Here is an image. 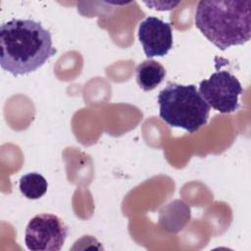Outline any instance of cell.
<instances>
[{
  "mask_svg": "<svg viewBox=\"0 0 251 251\" xmlns=\"http://www.w3.org/2000/svg\"><path fill=\"white\" fill-rule=\"evenodd\" d=\"M0 66L14 76L41 68L57 50L52 36L39 22L12 19L0 26Z\"/></svg>",
  "mask_w": 251,
  "mask_h": 251,
  "instance_id": "cell-1",
  "label": "cell"
},
{
  "mask_svg": "<svg viewBox=\"0 0 251 251\" xmlns=\"http://www.w3.org/2000/svg\"><path fill=\"white\" fill-rule=\"evenodd\" d=\"M194 22L201 33L220 50L242 45L251 36V1H199Z\"/></svg>",
  "mask_w": 251,
  "mask_h": 251,
  "instance_id": "cell-2",
  "label": "cell"
},
{
  "mask_svg": "<svg viewBox=\"0 0 251 251\" xmlns=\"http://www.w3.org/2000/svg\"><path fill=\"white\" fill-rule=\"evenodd\" d=\"M157 101L161 119L173 127L193 133L208 122L210 106L194 84L168 82L159 92Z\"/></svg>",
  "mask_w": 251,
  "mask_h": 251,
  "instance_id": "cell-3",
  "label": "cell"
},
{
  "mask_svg": "<svg viewBox=\"0 0 251 251\" xmlns=\"http://www.w3.org/2000/svg\"><path fill=\"white\" fill-rule=\"evenodd\" d=\"M198 92L213 109L228 114L239 109V95L243 88L235 75L228 71L217 70L199 83Z\"/></svg>",
  "mask_w": 251,
  "mask_h": 251,
  "instance_id": "cell-4",
  "label": "cell"
},
{
  "mask_svg": "<svg viewBox=\"0 0 251 251\" xmlns=\"http://www.w3.org/2000/svg\"><path fill=\"white\" fill-rule=\"evenodd\" d=\"M69 232L68 226L58 216L49 213L34 216L25 231V243L32 251H59Z\"/></svg>",
  "mask_w": 251,
  "mask_h": 251,
  "instance_id": "cell-5",
  "label": "cell"
},
{
  "mask_svg": "<svg viewBox=\"0 0 251 251\" xmlns=\"http://www.w3.org/2000/svg\"><path fill=\"white\" fill-rule=\"evenodd\" d=\"M138 39L147 58L163 57L173 48L171 24L149 16L139 24Z\"/></svg>",
  "mask_w": 251,
  "mask_h": 251,
  "instance_id": "cell-6",
  "label": "cell"
},
{
  "mask_svg": "<svg viewBox=\"0 0 251 251\" xmlns=\"http://www.w3.org/2000/svg\"><path fill=\"white\" fill-rule=\"evenodd\" d=\"M166 70L157 61L148 59L135 69V78L138 86L144 91L155 89L165 78Z\"/></svg>",
  "mask_w": 251,
  "mask_h": 251,
  "instance_id": "cell-7",
  "label": "cell"
},
{
  "mask_svg": "<svg viewBox=\"0 0 251 251\" xmlns=\"http://www.w3.org/2000/svg\"><path fill=\"white\" fill-rule=\"evenodd\" d=\"M19 187L21 193L27 199L35 200L42 197L48 188L46 178L35 172L24 175L20 178Z\"/></svg>",
  "mask_w": 251,
  "mask_h": 251,
  "instance_id": "cell-8",
  "label": "cell"
},
{
  "mask_svg": "<svg viewBox=\"0 0 251 251\" xmlns=\"http://www.w3.org/2000/svg\"><path fill=\"white\" fill-rule=\"evenodd\" d=\"M147 6L152 7L155 10L159 11H165V10H172L174 7H176L179 2H161L160 4L158 2H144Z\"/></svg>",
  "mask_w": 251,
  "mask_h": 251,
  "instance_id": "cell-9",
  "label": "cell"
}]
</instances>
